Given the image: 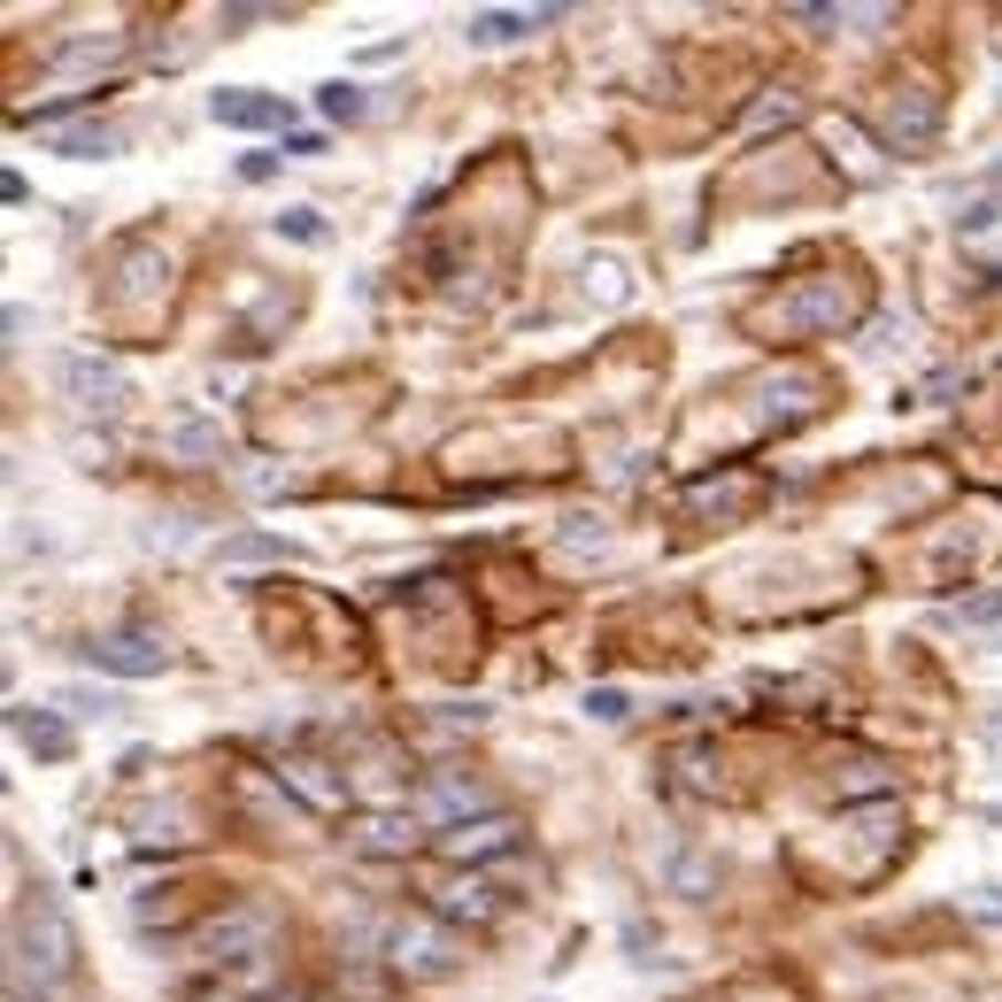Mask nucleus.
Returning <instances> with one entry per match:
<instances>
[{
	"label": "nucleus",
	"mask_w": 1002,
	"mask_h": 1002,
	"mask_svg": "<svg viewBox=\"0 0 1002 1002\" xmlns=\"http://www.w3.org/2000/svg\"><path fill=\"white\" fill-rule=\"evenodd\" d=\"M208 116L224 124V132H286L294 124V109H286V93H216L208 101Z\"/></svg>",
	"instance_id": "1"
},
{
	"label": "nucleus",
	"mask_w": 1002,
	"mask_h": 1002,
	"mask_svg": "<svg viewBox=\"0 0 1002 1002\" xmlns=\"http://www.w3.org/2000/svg\"><path fill=\"white\" fill-rule=\"evenodd\" d=\"M101 671H116V678H155L170 664L163 641H147V633H116V641H101V648H85Z\"/></svg>",
	"instance_id": "2"
},
{
	"label": "nucleus",
	"mask_w": 1002,
	"mask_h": 1002,
	"mask_svg": "<svg viewBox=\"0 0 1002 1002\" xmlns=\"http://www.w3.org/2000/svg\"><path fill=\"white\" fill-rule=\"evenodd\" d=\"M540 23H555V8H479V16L463 23V39H471V47H509V39L540 31Z\"/></svg>",
	"instance_id": "3"
},
{
	"label": "nucleus",
	"mask_w": 1002,
	"mask_h": 1002,
	"mask_svg": "<svg viewBox=\"0 0 1002 1002\" xmlns=\"http://www.w3.org/2000/svg\"><path fill=\"white\" fill-rule=\"evenodd\" d=\"M317 109H325V124H362V85L355 78H333V85H317Z\"/></svg>",
	"instance_id": "4"
},
{
	"label": "nucleus",
	"mask_w": 1002,
	"mask_h": 1002,
	"mask_svg": "<svg viewBox=\"0 0 1002 1002\" xmlns=\"http://www.w3.org/2000/svg\"><path fill=\"white\" fill-rule=\"evenodd\" d=\"M23 740H31V756H47V764L70 756V733H62L54 717H23Z\"/></svg>",
	"instance_id": "5"
},
{
	"label": "nucleus",
	"mask_w": 1002,
	"mask_h": 1002,
	"mask_svg": "<svg viewBox=\"0 0 1002 1002\" xmlns=\"http://www.w3.org/2000/svg\"><path fill=\"white\" fill-rule=\"evenodd\" d=\"M278 232H286V239H301V247H317V239H325L317 208H286V216H278Z\"/></svg>",
	"instance_id": "6"
},
{
	"label": "nucleus",
	"mask_w": 1002,
	"mask_h": 1002,
	"mask_svg": "<svg viewBox=\"0 0 1002 1002\" xmlns=\"http://www.w3.org/2000/svg\"><path fill=\"white\" fill-rule=\"evenodd\" d=\"M116 147H124L116 132H70L62 140V155H116Z\"/></svg>",
	"instance_id": "7"
},
{
	"label": "nucleus",
	"mask_w": 1002,
	"mask_h": 1002,
	"mask_svg": "<svg viewBox=\"0 0 1002 1002\" xmlns=\"http://www.w3.org/2000/svg\"><path fill=\"white\" fill-rule=\"evenodd\" d=\"M964 617H972V625H988V617H1002V594H980V602H964Z\"/></svg>",
	"instance_id": "8"
},
{
	"label": "nucleus",
	"mask_w": 1002,
	"mask_h": 1002,
	"mask_svg": "<svg viewBox=\"0 0 1002 1002\" xmlns=\"http://www.w3.org/2000/svg\"><path fill=\"white\" fill-rule=\"evenodd\" d=\"M270 170H278V155H247V163H239V177H247V185H263Z\"/></svg>",
	"instance_id": "9"
}]
</instances>
